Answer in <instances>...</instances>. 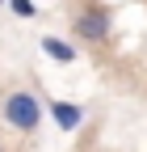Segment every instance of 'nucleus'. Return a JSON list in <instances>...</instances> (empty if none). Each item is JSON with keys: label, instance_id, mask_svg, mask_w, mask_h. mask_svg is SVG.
I'll return each mask as SVG.
<instances>
[{"label": "nucleus", "instance_id": "1", "mask_svg": "<svg viewBox=\"0 0 147 152\" xmlns=\"http://www.w3.org/2000/svg\"><path fill=\"white\" fill-rule=\"evenodd\" d=\"M0 114H4V123L13 131L30 135V131H38V123H42V102L34 97V93H25V89H13L4 97V106H0Z\"/></svg>", "mask_w": 147, "mask_h": 152}, {"label": "nucleus", "instance_id": "2", "mask_svg": "<svg viewBox=\"0 0 147 152\" xmlns=\"http://www.w3.org/2000/svg\"><path fill=\"white\" fill-rule=\"evenodd\" d=\"M71 30H76L80 42L97 47V42H105V38H109V30H114V13L101 9V4H88V9H80V13H76Z\"/></svg>", "mask_w": 147, "mask_h": 152}, {"label": "nucleus", "instance_id": "3", "mask_svg": "<svg viewBox=\"0 0 147 152\" xmlns=\"http://www.w3.org/2000/svg\"><path fill=\"white\" fill-rule=\"evenodd\" d=\"M46 114L55 118V127H63V131H76V127L84 123V110H80L76 102H50Z\"/></svg>", "mask_w": 147, "mask_h": 152}, {"label": "nucleus", "instance_id": "6", "mask_svg": "<svg viewBox=\"0 0 147 152\" xmlns=\"http://www.w3.org/2000/svg\"><path fill=\"white\" fill-rule=\"evenodd\" d=\"M0 4H9V0H0Z\"/></svg>", "mask_w": 147, "mask_h": 152}, {"label": "nucleus", "instance_id": "4", "mask_svg": "<svg viewBox=\"0 0 147 152\" xmlns=\"http://www.w3.org/2000/svg\"><path fill=\"white\" fill-rule=\"evenodd\" d=\"M42 51L50 55L55 64H71V59H76V47L63 42V38H42Z\"/></svg>", "mask_w": 147, "mask_h": 152}, {"label": "nucleus", "instance_id": "5", "mask_svg": "<svg viewBox=\"0 0 147 152\" xmlns=\"http://www.w3.org/2000/svg\"><path fill=\"white\" fill-rule=\"evenodd\" d=\"M9 9H13L17 17H34V13H38V4H34V0H9Z\"/></svg>", "mask_w": 147, "mask_h": 152}]
</instances>
